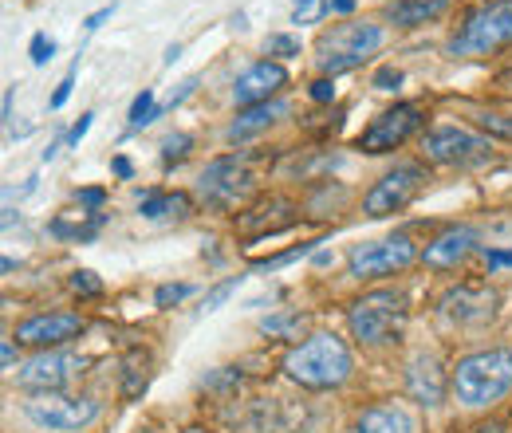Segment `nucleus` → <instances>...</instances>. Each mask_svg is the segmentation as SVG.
<instances>
[{"mask_svg":"<svg viewBox=\"0 0 512 433\" xmlns=\"http://www.w3.org/2000/svg\"><path fill=\"white\" fill-rule=\"evenodd\" d=\"M477 433H501L497 426H485V430H477Z\"/></svg>","mask_w":512,"mask_h":433,"instance_id":"43","label":"nucleus"},{"mask_svg":"<svg viewBox=\"0 0 512 433\" xmlns=\"http://www.w3.org/2000/svg\"><path fill=\"white\" fill-rule=\"evenodd\" d=\"M410 390L414 398H422L426 406H438L442 402V371H438V359H414L410 363Z\"/></svg>","mask_w":512,"mask_h":433,"instance_id":"19","label":"nucleus"},{"mask_svg":"<svg viewBox=\"0 0 512 433\" xmlns=\"http://www.w3.org/2000/svg\"><path fill=\"white\" fill-rule=\"evenodd\" d=\"M0 363H4V371H12V363H16V347H12V339H4V347H0Z\"/></svg>","mask_w":512,"mask_h":433,"instance_id":"38","label":"nucleus"},{"mask_svg":"<svg viewBox=\"0 0 512 433\" xmlns=\"http://www.w3.org/2000/svg\"><path fill=\"white\" fill-rule=\"evenodd\" d=\"M83 367L79 355H64V351H40L32 363H24V371L16 374V386L32 390V394H52L67 386Z\"/></svg>","mask_w":512,"mask_h":433,"instance_id":"11","label":"nucleus"},{"mask_svg":"<svg viewBox=\"0 0 512 433\" xmlns=\"http://www.w3.org/2000/svg\"><path fill=\"white\" fill-rule=\"evenodd\" d=\"M422 186H426V170L422 166H398L363 197V209H367V217H390V213L406 209Z\"/></svg>","mask_w":512,"mask_h":433,"instance_id":"10","label":"nucleus"},{"mask_svg":"<svg viewBox=\"0 0 512 433\" xmlns=\"http://www.w3.org/2000/svg\"><path fill=\"white\" fill-rule=\"evenodd\" d=\"M316 245H300V248H292V252H280V256H272V260H260L256 268L260 272H268V268H280V264H292V260H300V256H308Z\"/></svg>","mask_w":512,"mask_h":433,"instance_id":"31","label":"nucleus"},{"mask_svg":"<svg viewBox=\"0 0 512 433\" xmlns=\"http://www.w3.org/2000/svg\"><path fill=\"white\" fill-rule=\"evenodd\" d=\"M288 83V75H284V67L280 63H253L241 79H237V87H233V99H237V107H256V103H268L280 87Z\"/></svg>","mask_w":512,"mask_h":433,"instance_id":"14","label":"nucleus"},{"mask_svg":"<svg viewBox=\"0 0 512 433\" xmlns=\"http://www.w3.org/2000/svg\"><path fill=\"white\" fill-rule=\"evenodd\" d=\"M512 390V351L509 347H493V351H477L469 359L457 363L453 371V398L465 410H481L501 402Z\"/></svg>","mask_w":512,"mask_h":433,"instance_id":"1","label":"nucleus"},{"mask_svg":"<svg viewBox=\"0 0 512 433\" xmlns=\"http://www.w3.org/2000/svg\"><path fill=\"white\" fill-rule=\"evenodd\" d=\"M331 8H335V12H351V8H355V0H331Z\"/></svg>","mask_w":512,"mask_h":433,"instance_id":"41","label":"nucleus"},{"mask_svg":"<svg viewBox=\"0 0 512 433\" xmlns=\"http://www.w3.org/2000/svg\"><path fill=\"white\" fill-rule=\"evenodd\" d=\"M24 418L36 426V430L48 433H79L87 430L95 418H99V402L91 394H32L24 402Z\"/></svg>","mask_w":512,"mask_h":433,"instance_id":"5","label":"nucleus"},{"mask_svg":"<svg viewBox=\"0 0 512 433\" xmlns=\"http://www.w3.org/2000/svg\"><path fill=\"white\" fill-rule=\"evenodd\" d=\"M355 433H418V422H414V414L406 406L386 402V406L363 410L359 422H355Z\"/></svg>","mask_w":512,"mask_h":433,"instance_id":"16","label":"nucleus"},{"mask_svg":"<svg viewBox=\"0 0 512 433\" xmlns=\"http://www.w3.org/2000/svg\"><path fill=\"white\" fill-rule=\"evenodd\" d=\"M473 248H477V229H469V225L449 229L434 245H426V264H434V268H453V264L465 260Z\"/></svg>","mask_w":512,"mask_h":433,"instance_id":"17","label":"nucleus"},{"mask_svg":"<svg viewBox=\"0 0 512 433\" xmlns=\"http://www.w3.org/2000/svg\"><path fill=\"white\" fill-rule=\"evenodd\" d=\"M111 12H115V4H107V8H99V12H91V16H87V24H83V28H87V32H95V28H99V24H103V20H111Z\"/></svg>","mask_w":512,"mask_h":433,"instance_id":"35","label":"nucleus"},{"mask_svg":"<svg viewBox=\"0 0 512 433\" xmlns=\"http://www.w3.org/2000/svg\"><path fill=\"white\" fill-rule=\"evenodd\" d=\"M190 146H193L190 134H170V138L162 142V158H166V162H178V158L190 154Z\"/></svg>","mask_w":512,"mask_h":433,"instance_id":"27","label":"nucleus"},{"mask_svg":"<svg viewBox=\"0 0 512 433\" xmlns=\"http://www.w3.org/2000/svg\"><path fill=\"white\" fill-rule=\"evenodd\" d=\"M398 83H402V71H394V67H383V71L375 75V87H379V91H394Z\"/></svg>","mask_w":512,"mask_h":433,"instance_id":"33","label":"nucleus"},{"mask_svg":"<svg viewBox=\"0 0 512 433\" xmlns=\"http://www.w3.org/2000/svg\"><path fill=\"white\" fill-rule=\"evenodd\" d=\"M292 217H296V205L292 201H268V205H260L253 213H245L237 225H241V233H268V229H280V225H292Z\"/></svg>","mask_w":512,"mask_h":433,"instance_id":"18","label":"nucleus"},{"mask_svg":"<svg viewBox=\"0 0 512 433\" xmlns=\"http://www.w3.org/2000/svg\"><path fill=\"white\" fill-rule=\"evenodd\" d=\"M115 174H119V178H130V162H127V158H115Z\"/></svg>","mask_w":512,"mask_h":433,"instance_id":"40","label":"nucleus"},{"mask_svg":"<svg viewBox=\"0 0 512 433\" xmlns=\"http://www.w3.org/2000/svg\"><path fill=\"white\" fill-rule=\"evenodd\" d=\"M284 371L292 382L308 386V390H331V386H343L347 374H351V351L339 335L323 331L312 335L308 343L292 347L288 359H284Z\"/></svg>","mask_w":512,"mask_h":433,"instance_id":"2","label":"nucleus"},{"mask_svg":"<svg viewBox=\"0 0 512 433\" xmlns=\"http://www.w3.org/2000/svg\"><path fill=\"white\" fill-rule=\"evenodd\" d=\"M237 284H241V276H233V280L217 284V288H213V292L205 296V308H201V311H217L221 304H225V300H229V296H233V292H237Z\"/></svg>","mask_w":512,"mask_h":433,"instance_id":"28","label":"nucleus"},{"mask_svg":"<svg viewBox=\"0 0 512 433\" xmlns=\"http://www.w3.org/2000/svg\"><path fill=\"white\" fill-rule=\"evenodd\" d=\"M28 56H32V63H36V67L52 63V56H56V40H52L48 32H36V36H32V48H28Z\"/></svg>","mask_w":512,"mask_h":433,"instance_id":"25","label":"nucleus"},{"mask_svg":"<svg viewBox=\"0 0 512 433\" xmlns=\"http://www.w3.org/2000/svg\"><path fill=\"white\" fill-rule=\"evenodd\" d=\"M304 319H308V315H300V311L272 315V319H264V323H260V331H264V335H292V331H300V327H304Z\"/></svg>","mask_w":512,"mask_h":433,"instance_id":"23","label":"nucleus"},{"mask_svg":"<svg viewBox=\"0 0 512 433\" xmlns=\"http://www.w3.org/2000/svg\"><path fill=\"white\" fill-rule=\"evenodd\" d=\"M418 252L410 245V237H386V241H367V245H355L347 256V272L355 280H379L390 272H402Z\"/></svg>","mask_w":512,"mask_h":433,"instance_id":"8","label":"nucleus"},{"mask_svg":"<svg viewBox=\"0 0 512 433\" xmlns=\"http://www.w3.org/2000/svg\"><path fill=\"white\" fill-rule=\"evenodd\" d=\"M312 99H316V103H327V99H335V87H331L327 79H320V83H312Z\"/></svg>","mask_w":512,"mask_h":433,"instance_id":"37","label":"nucleus"},{"mask_svg":"<svg viewBox=\"0 0 512 433\" xmlns=\"http://www.w3.org/2000/svg\"><path fill=\"white\" fill-rule=\"evenodd\" d=\"M79 201H83V205H103V189H83Z\"/></svg>","mask_w":512,"mask_h":433,"instance_id":"39","label":"nucleus"},{"mask_svg":"<svg viewBox=\"0 0 512 433\" xmlns=\"http://www.w3.org/2000/svg\"><path fill=\"white\" fill-rule=\"evenodd\" d=\"M138 209L150 221H158V217H182L190 209V197L186 193H142L138 197Z\"/></svg>","mask_w":512,"mask_h":433,"instance_id":"21","label":"nucleus"},{"mask_svg":"<svg viewBox=\"0 0 512 433\" xmlns=\"http://www.w3.org/2000/svg\"><path fill=\"white\" fill-rule=\"evenodd\" d=\"M4 119H12V87L4 91Z\"/></svg>","mask_w":512,"mask_h":433,"instance_id":"42","label":"nucleus"},{"mask_svg":"<svg viewBox=\"0 0 512 433\" xmlns=\"http://www.w3.org/2000/svg\"><path fill=\"white\" fill-rule=\"evenodd\" d=\"M256 162H260L256 154L217 158L213 166H205V174H201V182H197L201 197H205L209 205H221V209L245 201L256 189Z\"/></svg>","mask_w":512,"mask_h":433,"instance_id":"7","label":"nucleus"},{"mask_svg":"<svg viewBox=\"0 0 512 433\" xmlns=\"http://www.w3.org/2000/svg\"><path fill=\"white\" fill-rule=\"evenodd\" d=\"M91 119H95V115H83L79 123L71 126V134H67V142H71V146H79V138H83V134L91 130Z\"/></svg>","mask_w":512,"mask_h":433,"instance_id":"36","label":"nucleus"},{"mask_svg":"<svg viewBox=\"0 0 512 433\" xmlns=\"http://www.w3.org/2000/svg\"><path fill=\"white\" fill-rule=\"evenodd\" d=\"M327 8H331L327 0H296V8H292V24H316Z\"/></svg>","mask_w":512,"mask_h":433,"instance_id":"24","label":"nucleus"},{"mask_svg":"<svg viewBox=\"0 0 512 433\" xmlns=\"http://www.w3.org/2000/svg\"><path fill=\"white\" fill-rule=\"evenodd\" d=\"M71 288H75L79 296H99V292H103V284L95 280V272H75V276H71Z\"/></svg>","mask_w":512,"mask_h":433,"instance_id":"30","label":"nucleus"},{"mask_svg":"<svg viewBox=\"0 0 512 433\" xmlns=\"http://www.w3.org/2000/svg\"><path fill=\"white\" fill-rule=\"evenodd\" d=\"M158 119V107H154V91L146 87L134 103H130V130H138V126H150Z\"/></svg>","mask_w":512,"mask_h":433,"instance_id":"22","label":"nucleus"},{"mask_svg":"<svg viewBox=\"0 0 512 433\" xmlns=\"http://www.w3.org/2000/svg\"><path fill=\"white\" fill-rule=\"evenodd\" d=\"M379 44H383V24H371V20L339 24L320 40L316 63H320L323 75H339V71L359 67L371 52H379Z\"/></svg>","mask_w":512,"mask_h":433,"instance_id":"6","label":"nucleus"},{"mask_svg":"<svg viewBox=\"0 0 512 433\" xmlns=\"http://www.w3.org/2000/svg\"><path fill=\"white\" fill-rule=\"evenodd\" d=\"M83 327H87L83 315H75V311H52V315H32V319H24V323L16 327V339L48 351V347H60L67 339H75Z\"/></svg>","mask_w":512,"mask_h":433,"instance_id":"13","label":"nucleus"},{"mask_svg":"<svg viewBox=\"0 0 512 433\" xmlns=\"http://www.w3.org/2000/svg\"><path fill=\"white\" fill-rule=\"evenodd\" d=\"M284 115H288V103H284V99H268V103L245 107V111L229 123L225 138H229V142H249V138H256V134H264L276 119H284Z\"/></svg>","mask_w":512,"mask_h":433,"instance_id":"15","label":"nucleus"},{"mask_svg":"<svg viewBox=\"0 0 512 433\" xmlns=\"http://www.w3.org/2000/svg\"><path fill=\"white\" fill-rule=\"evenodd\" d=\"M485 264L489 268H512V248H485Z\"/></svg>","mask_w":512,"mask_h":433,"instance_id":"32","label":"nucleus"},{"mask_svg":"<svg viewBox=\"0 0 512 433\" xmlns=\"http://www.w3.org/2000/svg\"><path fill=\"white\" fill-rule=\"evenodd\" d=\"M190 292H193L190 284H162L158 296H154V304H158V308H174V304H182Z\"/></svg>","mask_w":512,"mask_h":433,"instance_id":"26","label":"nucleus"},{"mask_svg":"<svg viewBox=\"0 0 512 433\" xmlns=\"http://www.w3.org/2000/svg\"><path fill=\"white\" fill-rule=\"evenodd\" d=\"M268 56H300V40L296 36H268Z\"/></svg>","mask_w":512,"mask_h":433,"instance_id":"29","label":"nucleus"},{"mask_svg":"<svg viewBox=\"0 0 512 433\" xmlns=\"http://www.w3.org/2000/svg\"><path fill=\"white\" fill-rule=\"evenodd\" d=\"M505 44H512V0H493V4H481L477 12L465 16L457 36L449 40V56L477 60V56H489Z\"/></svg>","mask_w":512,"mask_h":433,"instance_id":"3","label":"nucleus"},{"mask_svg":"<svg viewBox=\"0 0 512 433\" xmlns=\"http://www.w3.org/2000/svg\"><path fill=\"white\" fill-rule=\"evenodd\" d=\"M489 138L465 130V126H438L426 134V158L438 166H473L489 158Z\"/></svg>","mask_w":512,"mask_h":433,"instance_id":"9","label":"nucleus"},{"mask_svg":"<svg viewBox=\"0 0 512 433\" xmlns=\"http://www.w3.org/2000/svg\"><path fill=\"white\" fill-rule=\"evenodd\" d=\"M351 335L367 347H386L402 335L406 327V300L398 292H371L363 300H355L347 311Z\"/></svg>","mask_w":512,"mask_h":433,"instance_id":"4","label":"nucleus"},{"mask_svg":"<svg viewBox=\"0 0 512 433\" xmlns=\"http://www.w3.org/2000/svg\"><path fill=\"white\" fill-rule=\"evenodd\" d=\"M449 8V0H394L390 4V20L398 28H414V24H426L434 16H442Z\"/></svg>","mask_w":512,"mask_h":433,"instance_id":"20","label":"nucleus"},{"mask_svg":"<svg viewBox=\"0 0 512 433\" xmlns=\"http://www.w3.org/2000/svg\"><path fill=\"white\" fill-rule=\"evenodd\" d=\"M71 87H75V71H67V75H64V83L56 87V95H52V107H64V103H67V95H71Z\"/></svg>","mask_w":512,"mask_h":433,"instance_id":"34","label":"nucleus"},{"mask_svg":"<svg viewBox=\"0 0 512 433\" xmlns=\"http://www.w3.org/2000/svg\"><path fill=\"white\" fill-rule=\"evenodd\" d=\"M422 123V111L414 107V103H398L394 111H386L379 115L375 123L363 130V138H359V150H367V154H386V150H394V146H402L414 130Z\"/></svg>","mask_w":512,"mask_h":433,"instance_id":"12","label":"nucleus"}]
</instances>
